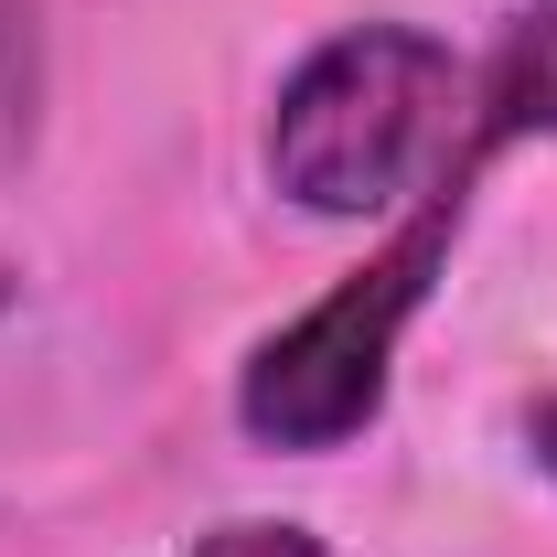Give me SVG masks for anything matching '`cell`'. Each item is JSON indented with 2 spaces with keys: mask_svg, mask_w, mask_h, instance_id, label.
<instances>
[{
  "mask_svg": "<svg viewBox=\"0 0 557 557\" xmlns=\"http://www.w3.org/2000/svg\"><path fill=\"white\" fill-rule=\"evenodd\" d=\"M269 194L322 225H375L408 194L472 172V65L418 22H344L311 44L269 108Z\"/></svg>",
  "mask_w": 557,
  "mask_h": 557,
  "instance_id": "obj_1",
  "label": "cell"
},
{
  "mask_svg": "<svg viewBox=\"0 0 557 557\" xmlns=\"http://www.w3.org/2000/svg\"><path fill=\"white\" fill-rule=\"evenodd\" d=\"M472 172H483V161H472ZM472 172L429 183L418 214L364 258V269L333 278L300 322H278L269 344L236 364V429H247L258 450H300V461H322V450H344V440H364V429L386 418L397 344H408V322L429 311V278L450 269V247H461Z\"/></svg>",
  "mask_w": 557,
  "mask_h": 557,
  "instance_id": "obj_2",
  "label": "cell"
},
{
  "mask_svg": "<svg viewBox=\"0 0 557 557\" xmlns=\"http://www.w3.org/2000/svg\"><path fill=\"white\" fill-rule=\"evenodd\" d=\"M33 119H44V33L33 0H0V183L33 161Z\"/></svg>",
  "mask_w": 557,
  "mask_h": 557,
  "instance_id": "obj_3",
  "label": "cell"
},
{
  "mask_svg": "<svg viewBox=\"0 0 557 557\" xmlns=\"http://www.w3.org/2000/svg\"><path fill=\"white\" fill-rule=\"evenodd\" d=\"M194 557H333V547L289 515H225L214 536H194Z\"/></svg>",
  "mask_w": 557,
  "mask_h": 557,
  "instance_id": "obj_4",
  "label": "cell"
},
{
  "mask_svg": "<svg viewBox=\"0 0 557 557\" xmlns=\"http://www.w3.org/2000/svg\"><path fill=\"white\" fill-rule=\"evenodd\" d=\"M525 450H536V472L557 483V386H536V408H525Z\"/></svg>",
  "mask_w": 557,
  "mask_h": 557,
  "instance_id": "obj_5",
  "label": "cell"
},
{
  "mask_svg": "<svg viewBox=\"0 0 557 557\" xmlns=\"http://www.w3.org/2000/svg\"><path fill=\"white\" fill-rule=\"evenodd\" d=\"M525 11H557V0H525Z\"/></svg>",
  "mask_w": 557,
  "mask_h": 557,
  "instance_id": "obj_6",
  "label": "cell"
}]
</instances>
